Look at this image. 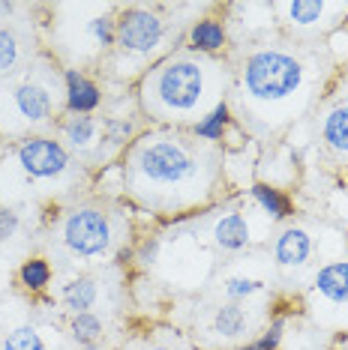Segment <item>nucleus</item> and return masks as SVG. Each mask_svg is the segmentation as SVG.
I'll use <instances>...</instances> for the list:
<instances>
[{
	"label": "nucleus",
	"mask_w": 348,
	"mask_h": 350,
	"mask_svg": "<svg viewBox=\"0 0 348 350\" xmlns=\"http://www.w3.org/2000/svg\"><path fill=\"white\" fill-rule=\"evenodd\" d=\"M208 96V66L192 57L162 60L145 81V105L162 120H180Z\"/></svg>",
	"instance_id": "f257e3e1"
},
{
	"label": "nucleus",
	"mask_w": 348,
	"mask_h": 350,
	"mask_svg": "<svg viewBox=\"0 0 348 350\" xmlns=\"http://www.w3.org/2000/svg\"><path fill=\"white\" fill-rule=\"evenodd\" d=\"M199 156L180 138L153 135L132 153V177L153 192H180L199 180Z\"/></svg>",
	"instance_id": "f03ea898"
},
{
	"label": "nucleus",
	"mask_w": 348,
	"mask_h": 350,
	"mask_svg": "<svg viewBox=\"0 0 348 350\" xmlns=\"http://www.w3.org/2000/svg\"><path fill=\"white\" fill-rule=\"evenodd\" d=\"M300 87H303V63L295 54L264 49L243 63V90L252 102L279 105V102L295 99Z\"/></svg>",
	"instance_id": "7ed1b4c3"
},
{
	"label": "nucleus",
	"mask_w": 348,
	"mask_h": 350,
	"mask_svg": "<svg viewBox=\"0 0 348 350\" xmlns=\"http://www.w3.org/2000/svg\"><path fill=\"white\" fill-rule=\"evenodd\" d=\"M114 230L112 221L102 210L93 206H78L66 219H63V245L75 254V258H102L112 252Z\"/></svg>",
	"instance_id": "20e7f679"
},
{
	"label": "nucleus",
	"mask_w": 348,
	"mask_h": 350,
	"mask_svg": "<svg viewBox=\"0 0 348 350\" xmlns=\"http://www.w3.org/2000/svg\"><path fill=\"white\" fill-rule=\"evenodd\" d=\"M165 42V21L156 12L132 6L117 18V49L132 57H150Z\"/></svg>",
	"instance_id": "39448f33"
},
{
	"label": "nucleus",
	"mask_w": 348,
	"mask_h": 350,
	"mask_svg": "<svg viewBox=\"0 0 348 350\" xmlns=\"http://www.w3.org/2000/svg\"><path fill=\"white\" fill-rule=\"evenodd\" d=\"M21 171L30 180H58L69 168V153L60 141L54 138H25L15 150Z\"/></svg>",
	"instance_id": "423d86ee"
},
{
	"label": "nucleus",
	"mask_w": 348,
	"mask_h": 350,
	"mask_svg": "<svg viewBox=\"0 0 348 350\" xmlns=\"http://www.w3.org/2000/svg\"><path fill=\"white\" fill-rule=\"evenodd\" d=\"M12 108L25 123L39 126L54 114V99H51V93L45 84L25 81L12 90Z\"/></svg>",
	"instance_id": "0eeeda50"
},
{
	"label": "nucleus",
	"mask_w": 348,
	"mask_h": 350,
	"mask_svg": "<svg viewBox=\"0 0 348 350\" xmlns=\"http://www.w3.org/2000/svg\"><path fill=\"white\" fill-rule=\"evenodd\" d=\"M63 84H66V108L73 114H93L102 105V90L78 69H66Z\"/></svg>",
	"instance_id": "6e6552de"
},
{
	"label": "nucleus",
	"mask_w": 348,
	"mask_h": 350,
	"mask_svg": "<svg viewBox=\"0 0 348 350\" xmlns=\"http://www.w3.org/2000/svg\"><path fill=\"white\" fill-rule=\"evenodd\" d=\"M310 254H312V237L306 234L303 228H286L273 245L276 264L286 267V269L303 267L306 260H310Z\"/></svg>",
	"instance_id": "1a4fd4ad"
},
{
	"label": "nucleus",
	"mask_w": 348,
	"mask_h": 350,
	"mask_svg": "<svg viewBox=\"0 0 348 350\" xmlns=\"http://www.w3.org/2000/svg\"><path fill=\"white\" fill-rule=\"evenodd\" d=\"M213 240H216L219 249L225 252H240L249 245V225L247 219L240 216V213H228V216H223L213 225Z\"/></svg>",
	"instance_id": "9d476101"
},
{
	"label": "nucleus",
	"mask_w": 348,
	"mask_h": 350,
	"mask_svg": "<svg viewBox=\"0 0 348 350\" xmlns=\"http://www.w3.org/2000/svg\"><path fill=\"white\" fill-rule=\"evenodd\" d=\"M60 299H63V306H66L73 314L90 312V308L97 306V299H99V284H97V278H90V275L73 278L69 284H63Z\"/></svg>",
	"instance_id": "9b49d317"
},
{
	"label": "nucleus",
	"mask_w": 348,
	"mask_h": 350,
	"mask_svg": "<svg viewBox=\"0 0 348 350\" xmlns=\"http://www.w3.org/2000/svg\"><path fill=\"white\" fill-rule=\"evenodd\" d=\"M315 291L330 302H348V260H336L319 269Z\"/></svg>",
	"instance_id": "f8f14e48"
},
{
	"label": "nucleus",
	"mask_w": 348,
	"mask_h": 350,
	"mask_svg": "<svg viewBox=\"0 0 348 350\" xmlns=\"http://www.w3.org/2000/svg\"><path fill=\"white\" fill-rule=\"evenodd\" d=\"M225 25L223 21H216V18H201V21H195L192 30H189V49L192 51H201V54H213V51H219L225 45Z\"/></svg>",
	"instance_id": "ddd939ff"
},
{
	"label": "nucleus",
	"mask_w": 348,
	"mask_h": 350,
	"mask_svg": "<svg viewBox=\"0 0 348 350\" xmlns=\"http://www.w3.org/2000/svg\"><path fill=\"white\" fill-rule=\"evenodd\" d=\"M99 120L90 114H73L63 123V141H66L73 150H87L93 141L99 138Z\"/></svg>",
	"instance_id": "4468645a"
},
{
	"label": "nucleus",
	"mask_w": 348,
	"mask_h": 350,
	"mask_svg": "<svg viewBox=\"0 0 348 350\" xmlns=\"http://www.w3.org/2000/svg\"><path fill=\"white\" fill-rule=\"evenodd\" d=\"M249 195H252V201H256L273 221H282V219L291 216V201H288V195L279 192L276 186H267V183H256V186L249 189Z\"/></svg>",
	"instance_id": "2eb2a0df"
},
{
	"label": "nucleus",
	"mask_w": 348,
	"mask_h": 350,
	"mask_svg": "<svg viewBox=\"0 0 348 350\" xmlns=\"http://www.w3.org/2000/svg\"><path fill=\"white\" fill-rule=\"evenodd\" d=\"M228 126H232V111H228L225 102H216V105L192 126V132H195V138H201V141H223Z\"/></svg>",
	"instance_id": "dca6fc26"
},
{
	"label": "nucleus",
	"mask_w": 348,
	"mask_h": 350,
	"mask_svg": "<svg viewBox=\"0 0 348 350\" xmlns=\"http://www.w3.org/2000/svg\"><path fill=\"white\" fill-rule=\"evenodd\" d=\"M213 332L223 338H237L247 329V312L240 308V302H225L213 312Z\"/></svg>",
	"instance_id": "f3484780"
},
{
	"label": "nucleus",
	"mask_w": 348,
	"mask_h": 350,
	"mask_svg": "<svg viewBox=\"0 0 348 350\" xmlns=\"http://www.w3.org/2000/svg\"><path fill=\"white\" fill-rule=\"evenodd\" d=\"M321 135L334 153H343V156L348 153V108L345 105H336L327 117H324Z\"/></svg>",
	"instance_id": "a211bd4d"
},
{
	"label": "nucleus",
	"mask_w": 348,
	"mask_h": 350,
	"mask_svg": "<svg viewBox=\"0 0 348 350\" xmlns=\"http://www.w3.org/2000/svg\"><path fill=\"white\" fill-rule=\"evenodd\" d=\"M69 332H73V341L82 347H97L102 341V321L93 312H84V314H73L69 321Z\"/></svg>",
	"instance_id": "6ab92c4d"
},
{
	"label": "nucleus",
	"mask_w": 348,
	"mask_h": 350,
	"mask_svg": "<svg viewBox=\"0 0 348 350\" xmlns=\"http://www.w3.org/2000/svg\"><path fill=\"white\" fill-rule=\"evenodd\" d=\"M327 10L330 3H324V0H295V3H286L288 25L295 27H315Z\"/></svg>",
	"instance_id": "aec40b11"
},
{
	"label": "nucleus",
	"mask_w": 348,
	"mask_h": 350,
	"mask_svg": "<svg viewBox=\"0 0 348 350\" xmlns=\"http://www.w3.org/2000/svg\"><path fill=\"white\" fill-rule=\"evenodd\" d=\"M18 282L25 284L27 291H45L49 288V282H51V267H49V260H42V258H30L21 264L18 269Z\"/></svg>",
	"instance_id": "412c9836"
},
{
	"label": "nucleus",
	"mask_w": 348,
	"mask_h": 350,
	"mask_svg": "<svg viewBox=\"0 0 348 350\" xmlns=\"http://www.w3.org/2000/svg\"><path fill=\"white\" fill-rule=\"evenodd\" d=\"M0 350H49V347H45L42 336H39L34 326H18V329H12L3 338V347Z\"/></svg>",
	"instance_id": "4be33fe9"
},
{
	"label": "nucleus",
	"mask_w": 348,
	"mask_h": 350,
	"mask_svg": "<svg viewBox=\"0 0 348 350\" xmlns=\"http://www.w3.org/2000/svg\"><path fill=\"white\" fill-rule=\"evenodd\" d=\"M87 33H90V39L99 45V49H112V45H117V21L108 18V15L90 18L87 21Z\"/></svg>",
	"instance_id": "5701e85b"
},
{
	"label": "nucleus",
	"mask_w": 348,
	"mask_h": 350,
	"mask_svg": "<svg viewBox=\"0 0 348 350\" xmlns=\"http://www.w3.org/2000/svg\"><path fill=\"white\" fill-rule=\"evenodd\" d=\"M18 57H21V45H18V39H15L12 30L0 27V75L12 72V69L18 66Z\"/></svg>",
	"instance_id": "b1692460"
},
{
	"label": "nucleus",
	"mask_w": 348,
	"mask_h": 350,
	"mask_svg": "<svg viewBox=\"0 0 348 350\" xmlns=\"http://www.w3.org/2000/svg\"><path fill=\"white\" fill-rule=\"evenodd\" d=\"M264 291V284L256 282V278H247V275H234L225 282V297L232 302H240V299H249L256 293Z\"/></svg>",
	"instance_id": "393cba45"
},
{
	"label": "nucleus",
	"mask_w": 348,
	"mask_h": 350,
	"mask_svg": "<svg viewBox=\"0 0 348 350\" xmlns=\"http://www.w3.org/2000/svg\"><path fill=\"white\" fill-rule=\"evenodd\" d=\"M132 135V123L129 120H121V117H108L105 123H102V141H105L108 147H121L129 141Z\"/></svg>",
	"instance_id": "a878e982"
},
{
	"label": "nucleus",
	"mask_w": 348,
	"mask_h": 350,
	"mask_svg": "<svg viewBox=\"0 0 348 350\" xmlns=\"http://www.w3.org/2000/svg\"><path fill=\"white\" fill-rule=\"evenodd\" d=\"M282 326H286V321H282V317H276V321L271 323V329H267L258 341H252V345H243V347H237V350H276V347H279V341H282Z\"/></svg>",
	"instance_id": "bb28decb"
},
{
	"label": "nucleus",
	"mask_w": 348,
	"mask_h": 350,
	"mask_svg": "<svg viewBox=\"0 0 348 350\" xmlns=\"http://www.w3.org/2000/svg\"><path fill=\"white\" fill-rule=\"evenodd\" d=\"M18 225H21L18 213L10 210V206H0V243H6L10 237H15Z\"/></svg>",
	"instance_id": "cd10ccee"
},
{
	"label": "nucleus",
	"mask_w": 348,
	"mask_h": 350,
	"mask_svg": "<svg viewBox=\"0 0 348 350\" xmlns=\"http://www.w3.org/2000/svg\"><path fill=\"white\" fill-rule=\"evenodd\" d=\"M156 254H160V240H145V245L138 252V260L141 264H153Z\"/></svg>",
	"instance_id": "c85d7f7f"
},
{
	"label": "nucleus",
	"mask_w": 348,
	"mask_h": 350,
	"mask_svg": "<svg viewBox=\"0 0 348 350\" xmlns=\"http://www.w3.org/2000/svg\"><path fill=\"white\" fill-rule=\"evenodd\" d=\"M15 12V3H3V0H0V15H12Z\"/></svg>",
	"instance_id": "c756f323"
},
{
	"label": "nucleus",
	"mask_w": 348,
	"mask_h": 350,
	"mask_svg": "<svg viewBox=\"0 0 348 350\" xmlns=\"http://www.w3.org/2000/svg\"><path fill=\"white\" fill-rule=\"evenodd\" d=\"M150 350H171V347H150Z\"/></svg>",
	"instance_id": "7c9ffc66"
},
{
	"label": "nucleus",
	"mask_w": 348,
	"mask_h": 350,
	"mask_svg": "<svg viewBox=\"0 0 348 350\" xmlns=\"http://www.w3.org/2000/svg\"><path fill=\"white\" fill-rule=\"evenodd\" d=\"M345 108H348V90H345Z\"/></svg>",
	"instance_id": "2f4dec72"
}]
</instances>
